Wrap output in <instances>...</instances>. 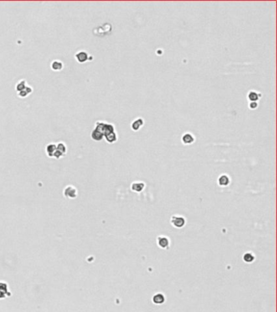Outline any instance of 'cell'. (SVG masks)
<instances>
[{
    "mask_svg": "<svg viewBox=\"0 0 277 312\" xmlns=\"http://www.w3.org/2000/svg\"><path fill=\"white\" fill-rule=\"evenodd\" d=\"M171 223L175 228H182L185 224V220L181 216H173L171 219Z\"/></svg>",
    "mask_w": 277,
    "mask_h": 312,
    "instance_id": "1",
    "label": "cell"
},
{
    "mask_svg": "<svg viewBox=\"0 0 277 312\" xmlns=\"http://www.w3.org/2000/svg\"><path fill=\"white\" fill-rule=\"evenodd\" d=\"M10 292L8 291L7 285L5 282H0V299H3L5 297L10 296Z\"/></svg>",
    "mask_w": 277,
    "mask_h": 312,
    "instance_id": "2",
    "label": "cell"
},
{
    "mask_svg": "<svg viewBox=\"0 0 277 312\" xmlns=\"http://www.w3.org/2000/svg\"><path fill=\"white\" fill-rule=\"evenodd\" d=\"M75 58L76 60L78 61L79 63H85L86 61L88 60L89 59V56L87 54V52L85 51V50H81V51H78L76 54Z\"/></svg>",
    "mask_w": 277,
    "mask_h": 312,
    "instance_id": "3",
    "label": "cell"
},
{
    "mask_svg": "<svg viewBox=\"0 0 277 312\" xmlns=\"http://www.w3.org/2000/svg\"><path fill=\"white\" fill-rule=\"evenodd\" d=\"M76 189L74 186H72V185H69V186L66 187L65 189H64V194H65L66 197H68V198H74L76 197Z\"/></svg>",
    "mask_w": 277,
    "mask_h": 312,
    "instance_id": "4",
    "label": "cell"
},
{
    "mask_svg": "<svg viewBox=\"0 0 277 312\" xmlns=\"http://www.w3.org/2000/svg\"><path fill=\"white\" fill-rule=\"evenodd\" d=\"M50 68L51 69L56 72H59V71H61L64 68V64L61 61L59 60H55L53 61L51 64H50Z\"/></svg>",
    "mask_w": 277,
    "mask_h": 312,
    "instance_id": "5",
    "label": "cell"
},
{
    "mask_svg": "<svg viewBox=\"0 0 277 312\" xmlns=\"http://www.w3.org/2000/svg\"><path fill=\"white\" fill-rule=\"evenodd\" d=\"M158 245H159V246H160L161 248L164 249V248L168 246L169 241L165 237H158Z\"/></svg>",
    "mask_w": 277,
    "mask_h": 312,
    "instance_id": "6",
    "label": "cell"
},
{
    "mask_svg": "<svg viewBox=\"0 0 277 312\" xmlns=\"http://www.w3.org/2000/svg\"><path fill=\"white\" fill-rule=\"evenodd\" d=\"M145 187V184L143 182H134L132 184V189L133 191L141 192Z\"/></svg>",
    "mask_w": 277,
    "mask_h": 312,
    "instance_id": "7",
    "label": "cell"
},
{
    "mask_svg": "<svg viewBox=\"0 0 277 312\" xmlns=\"http://www.w3.org/2000/svg\"><path fill=\"white\" fill-rule=\"evenodd\" d=\"M56 150H57V146L54 143H50L46 146V153L49 155V157H53Z\"/></svg>",
    "mask_w": 277,
    "mask_h": 312,
    "instance_id": "8",
    "label": "cell"
},
{
    "mask_svg": "<svg viewBox=\"0 0 277 312\" xmlns=\"http://www.w3.org/2000/svg\"><path fill=\"white\" fill-rule=\"evenodd\" d=\"M103 134L101 132L98 131L97 129H94L91 133V137L95 141H101L103 138Z\"/></svg>",
    "mask_w": 277,
    "mask_h": 312,
    "instance_id": "9",
    "label": "cell"
},
{
    "mask_svg": "<svg viewBox=\"0 0 277 312\" xmlns=\"http://www.w3.org/2000/svg\"><path fill=\"white\" fill-rule=\"evenodd\" d=\"M142 125H143V120L141 119V118H139V119H137V120H136V121L132 122V129L133 130H135V131H137Z\"/></svg>",
    "mask_w": 277,
    "mask_h": 312,
    "instance_id": "10",
    "label": "cell"
},
{
    "mask_svg": "<svg viewBox=\"0 0 277 312\" xmlns=\"http://www.w3.org/2000/svg\"><path fill=\"white\" fill-rule=\"evenodd\" d=\"M193 141H194L193 136L191 135L190 133H185L182 137V141L185 144H191L192 142H193Z\"/></svg>",
    "mask_w": 277,
    "mask_h": 312,
    "instance_id": "11",
    "label": "cell"
},
{
    "mask_svg": "<svg viewBox=\"0 0 277 312\" xmlns=\"http://www.w3.org/2000/svg\"><path fill=\"white\" fill-rule=\"evenodd\" d=\"M27 86H27V82L25 80H21V81H20L16 84L15 90H17V92H20V91L24 90Z\"/></svg>",
    "mask_w": 277,
    "mask_h": 312,
    "instance_id": "12",
    "label": "cell"
},
{
    "mask_svg": "<svg viewBox=\"0 0 277 312\" xmlns=\"http://www.w3.org/2000/svg\"><path fill=\"white\" fill-rule=\"evenodd\" d=\"M219 184L222 186H226L229 184V178L227 177V175H222L219 178Z\"/></svg>",
    "mask_w": 277,
    "mask_h": 312,
    "instance_id": "13",
    "label": "cell"
},
{
    "mask_svg": "<svg viewBox=\"0 0 277 312\" xmlns=\"http://www.w3.org/2000/svg\"><path fill=\"white\" fill-rule=\"evenodd\" d=\"M32 92H33L32 88H31V87H29V86H27L24 90L20 91V92H18V96L20 97V98H25L26 96L29 95V94H31Z\"/></svg>",
    "mask_w": 277,
    "mask_h": 312,
    "instance_id": "14",
    "label": "cell"
},
{
    "mask_svg": "<svg viewBox=\"0 0 277 312\" xmlns=\"http://www.w3.org/2000/svg\"><path fill=\"white\" fill-rule=\"evenodd\" d=\"M164 300H165L164 297L161 293H158V294L155 295L153 297V302H155V304H162L163 302H164Z\"/></svg>",
    "mask_w": 277,
    "mask_h": 312,
    "instance_id": "15",
    "label": "cell"
},
{
    "mask_svg": "<svg viewBox=\"0 0 277 312\" xmlns=\"http://www.w3.org/2000/svg\"><path fill=\"white\" fill-rule=\"evenodd\" d=\"M105 137H106V141H108V142H110V143H113V142H115V141H116V139H117V137H116V134L115 132H113V133H111L107 134L106 136H105Z\"/></svg>",
    "mask_w": 277,
    "mask_h": 312,
    "instance_id": "16",
    "label": "cell"
},
{
    "mask_svg": "<svg viewBox=\"0 0 277 312\" xmlns=\"http://www.w3.org/2000/svg\"><path fill=\"white\" fill-rule=\"evenodd\" d=\"M56 146H57V150L60 151V152H61L63 155L66 154V152H67V146H65V144L64 142L59 143L58 145H56Z\"/></svg>",
    "mask_w": 277,
    "mask_h": 312,
    "instance_id": "17",
    "label": "cell"
},
{
    "mask_svg": "<svg viewBox=\"0 0 277 312\" xmlns=\"http://www.w3.org/2000/svg\"><path fill=\"white\" fill-rule=\"evenodd\" d=\"M248 97H249V99L250 101H252V102H255L256 100H258V93L257 92H255V91H250V93H249V95H248Z\"/></svg>",
    "mask_w": 277,
    "mask_h": 312,
    "instance_id": "18",
    "label": "cell"
},
{
    "mask_svg": "<svg viewBox=\"0 0 277 312\" xmlns=\"http://www.w3.org/2000/svg\"><path fill=\"white\" fill-rule=\"evenodd\" d=\"M243 259H244V261H245V262H251L254 261V255L252 254L251 253H246V254L244 255V257H243Z\"/></svg>",
    "mask_w": 277,
    "mask_h": 312,
    "instance_id": "19",
    "label": "cell"
},
{
    "mask_svg": "<svg viewBox=\"0 0 277 312\" xmlns=\"http://www.w3.org/2000/svg\"><path fill=\"white\" fill-rule=\"evenodd\" d=\"M257 106H258V103L256 102H252L251 103H250V107L252 108V109H254V108H256Z\"/></svg>",
    "mask_w": 277,
    "mask_h": 312,
    "instance_id": "20",
    "label": "cell"
}]
</instances>
